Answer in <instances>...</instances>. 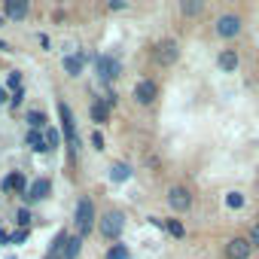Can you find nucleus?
<instances>
[{"mask_svg":"<svg viewBox=\"0 0 259 259\" xmlns=\"http://www.w3.org/2000/svg\"><path fill=\"white\" fill-rule=\"evenodd\" d=\"M244 25H247V19L238 13V10H226V13H220L217 19H213V37L217 40H238L241 34H244Z\"/></svg>","mask_w":259,"mask_h":259,"instance_id":"f257e3e1","label":"nucleus"},{"mask_svg":"<svg viewBox=\"0 0 259 259\" xmlns=\"http://www.w3.org/2000/svg\"><path fill=\"white\" fill-rule=\"evenodd\" d=\"M180 55H183V49L174 37H162L159 43H153V61L159 67H174L180 61Z\"/></svg>","mask_w":259,"mask_h":259,"instance_id":"f03ea898","label":"nucleus"},{"mask_svg":"<svg viewBox=\"0 0 259 259\" xmlns=\"http://www.w3.org/2000/svg\"><path fill=\"white\" fill-rule=\"evenodd\" d=\"M165 201H168V207H171L174 213H189L192 204H195V195H192V189H189L186 183H174V186L168 189Z\"/></svg>","mask_w":259,"mask_h":259,"instance_id":"7ed1b4c3","label":"nucleus"},{"mask_svg":"<svg viewBox=\"0 0 259 259\" xmlns=\"http://www.w3.org/2000/svg\"><path fill=\"white\" fill-rule=\"evenodd\" d=\"M122 229H125V213H122V210H107V213L98 220V232H101L107 241H119Z\"/></svg>","mask_w":259,"mask_h":259,"instance_id":"20e7f679","label":"nucleus"},{"mask_svg":"<svg viewBox=\"0 0 259 259\" xmlns=\"http://www.w3.org/2000/svg\"><path fill=\"white\" fill-rule=\"evenodd\" d=\"M58 116H61V128H64V138H67V150H70V156H76L79 153V135H76L73 113H70V107L64 101L58 104Z\"/></svg>","mask_w":259,"mask_h":259,"instance_id":"39448f33","label":"nucleus"},{"mask_svg":"<svg viewBox=\"0 0 259 259\" xmlns=\"http://www.w3.org/2000/svg\"><path fill=\"white\" fill-rule=\"evenodd\" d=\"M253 247L247 241V235H232L226 244H223V259H253Z\"/></svg>","mask_w":259,"mask_h":259,"instance_id":"423d86ee","label":"nucleus"},{"mask_svg":"<svg viewBox=\"0 0 259 259\" xmlns=\"http://www.w3.org/2000/svg\"><path fill=\"white\" fill-rule=\"evenodd\" d=\"M76 229H79V235L85 238L92 229H95V204H92V198L89 195H82L79 201H76Z\"/></svg>","mask_w":259,"mask_h":259,"instance_id":"0eeeda50","label":"nucleus"},{"mask_svg":"<svg viewBox=\"0 0 259 259\" xmlns=\"http://www.w3.org/2000/svg\"><path fill=\"white\" fill-rule=\"evenodd\" d=\"M132 95H135V104H141V107H153L156 98H159V82H156V79H138Z\"/></svg>","mask_w":259,"mask_h":259,"instance_id":"6e6552de","label":"nucleus"},{"mask_svg":"<svg viewBox=\"0 0 259 259\" xmlns=\"http://www.w3.org/2000/svg\"><path fill=\"white\" fill-rule=\"evenodd\" d=\"M217 67H220L223 73H235V70L241 67V55H238V49H235V46L220 49V52H217Z\"/></svg>","mask_w":259,"mask_h":259,"instance_id":"1a4fd4ad","label":"nucleus"},{"mask_svg":"<svg viewBox=\"0 0 259 259\" xmlns=\"http://www.w3.org/2000/svg\"><path fill=\"white\" fill-rule=\"evenodd\" d=\"M98 76H101L104 82L116 79V76H119V61L110 58V55H101V58H98Z\"/></svg>","mask_w":259,"mask_h":259,"instance_id":"9d476101","label":"nucleus"},{"mask_svg":"<svg viewBox=\"0 0 259 259\" xmlns=\"http://www.w3.org/2000/svg\"><path fill=\"white\" fill-rule=\"evenodd\" d=\"M49 192H52V183L46 180V177H40V180H34L31 183V189H28V201H40V198H49Z\"/></svg>","mask_w":259,"mask_h":259,"instance_id":"9b49d317","label":"nucleus"},{"mask_svg":"<svg viewBox=\"0 0 259 259\" xmlns=\"http://www.w3.org/2000/svg\"><path fill=\"white\" fill-rule=\"evenodd\" d=\"M89 113H92V119H95L98 125H107V122H110V107L104 104V98H95L92 107H89Z\"/></svg>","mask_w":259,"mask_h":259,"instance_id":"f8f14e48","label":"nucleus"},{"mask_svg":"<svg viewBox=\"0 0 259 259\" xmlns=\"http://www.w3.org/2000/svg\"><path fill=\"white\" fill-rule=\"evenodd\" d=\"M132 165H128V162H113L110 165V180L113 183H125V180H132Z\"/></svg>","mask_w":259,"mask_h":259,"instance_id":"ddd939ff","label":"nucleus"},{"mask_svg":"<svg viewBox=\"0 0 259 259\" xmlns=\"http://www.w3.org/2000/svg\"><path fill=\"white\" fill-rule=\"evenodd\" d=\"M85 58H89L85 52H73V55H67V58H64V70H67L70 76H79V73H82V64H85Z\"/></svg>","mask_w":259,"mask_h":259,"instance_id":"4468645a","label":"nucleus"},{"mask_svg":"<svg viewBox=\"0 0 259 259\" xmlns=\"http://www.w3.org/2000/svg\"><path fill=\"white\" fill-rule=\"evenodd\" d=\"M4 10H7L10 19H25L28 16V4H25V0H7Z\"/></svg>","mask_w":259,"mask_h":259,"instance_id":"2eb2a0df","label":"nucleus"},{"mask_svg":"<svg viewBox=\"0 0 259 259\" xmlns=\"http://www.w3.org/2000/svg\"><path fill=\"white\" fill-rule=\"evenodd\" d=\"M28 147H31L34 153H49V141H46L43 132H31V135H28Z\"/></svg>","mask_w":259,"mask_h":259,"instance_id":"dca6fc26","label":"nucleus"},{"mask_svg":"<svg viewBox=\"0 0 259 259\" xmlns=\"http://www.w3.org/2000/svg\"><path fill=\"white\" fill-rule=\"evenodd\" d=\"M180 13L189 16V19H195V16L204 13V4H201V0H183V4H180Z\"/></svg>","mask_w":259,"mask_h":259,"instance_id":"f3484780","label":"nucleus"},{"mask_svg":"<svg viewBox=\"0 0 259 259\" xmlns=\"http://www.w3.org/2000/svg\"><path fill=\"white\" fill-rule=\"evenodd\" d=\"M28 125H31V132H43L46 128V113L43 110H31L28 113Z\"/></svg>","mask_w":259,"mask_h":259,"instance_id":"a211bd4d","label":"nucleus"},{"mask_svg":"<svg viewBox=\"0 0 259 259\" xmlns=\"http://www.w3.org/2000/svg\"><path fill=\"white\" fill-rule=\"evenodd\" d=\"M165 232H168V235H174V238H186V226H183L180 220H174V217H168V220H165Z\"/></svg>","mask_w":259,"mask_h":259,"instance_id":"6ab92c4d","label":"nucleus"},{"mask_svg":"<svg viewBox=\"0 0 259 259\" xmlns=\"http://www.w3.org/2000/svg\"><path fill=\"white\" fill-rule=\"evenodd\" d=\"M79 250H82V235H76V238H70V241H67V247H64V256H61V259H76V256H79Z\"/></svg>","mask_w":259,"mask_h":259,"instance_id":"aec40b11","label":"nucleus"},{"mask_svg":"<svg viewBox=\"0 0 259 259\" xmlns=\"http://www.w3.org/2000/svg\"><path fill=\"white\" fill-rule=\"evenodd\" d=\"M25 186H28V183H25V177H22L19 171H16V174H10V177L4 180V189H16V192H25Z\"/></svg>","mask_w":259,"mask_h":259,"instance_id":"412c9836","label":"nucleus"},{"mask_svg":"<svg viewBox=\"0 0 259 259\" xmlns=\"http://www.w3.org/2000/svg\"><path fill=\"white\" fill-rule=\"evenodd\" d=\"M107 259H132V250H128L125 244H119V241H116V244L107 250Z\"/></svg>","mask_w":259,"mask_h":259,"instance_id":"4be33fe9","label":"nucleus"},{"mask_svg":"<svg viewBox=\"0 0 259 259\" xmlns=\"http://www.w3.org/2000/svg\"><path fill=\"white\" fill-rule=\"evenodd\" d=\"M226 204H229L232 210H241V207L247 204V198H244V192H238V189H232V192L226 195Z\"/></svg>","mask_w":259,"mask_h":259,"instance_id":"5701e85b","label":"nucleus"},{"mask_svg":"<svg viewBox=\"0 0 259 259\" xmlns=\"http://www.w3.org/2000/svg\"><path fill=\"white\" fill-rule=\"evenodd\" d=\"M247 241H250V247H253V250H259V220L247 229Z\"/></svg>","mask_w":259,"mask_h":259,"instance_id":"b1692460","label":"nucleus"},{"mask_svg":"<svg viewBox=\"0 0 259 259\" xmlns=\"http://www.w3.org/2000/svg\"><path fill=\"white\" fill-rule=\"evenodd\" d=\"M7 85L19 92V89H22V73H19V70H10V73H7Z\"/></svg>","mask_w":259,"mask_h":259,"instance_id":"393cba45","label":"nucleus"},{"mask_svg":"<svg viewBox=\"0 0 259 259\" xmlns=\"http://www.w3.org/2000/svg\"><path fill=\"white\" fill-rule=\"evenodd\" d=\"M16 223H19L22 229L31 226V213H28V207H19V210H16Z\"/></svg>","mask_w":259,"mask_h":259,"instance_id":"a878e982","label":"nucleus"},{"mask_svg":"<svg viewBox=\"0 0 259 259\" xmlns=\"http://www.w3.org/2000/svg\"><path fill=\"white\" fill-rule=\"evenodd\" d=\"M43 135H46V141H49V150H55V147L61 144V138H58V132H55V128H46Z\"/></svg>","mask_w":259,"mask_h":259,"instance_id":"bb28decb","label":"nucleus"},{"mask_svg":"<svg viewBox=\"0 0 259 259\" xmlns=\"http://www.w3.org/2000/svg\"><path fill=\"white\" fill-rule=\"evenodd\" d=\"M92 147H95L98 153L104 150V135H101V132H95V135H92Z\"/></svg>","mask_w":259,"mask_h":259,"instance_id":"cd10ccee","label":"nucleus"},{"mask_svg":"<svg viewBox=\"0 0 259 259\" xmlns=\"http://www.w3.org/2000/svg\"><path fill=\"white\" fill-rule=\"evenodd\" d=\"M107 10H110V13H122V10H128V4H122V0H110Z\"/></svg>","mask_w":259,"mask_h":259,"instance_id":"c85d7f7f","label":"nucleus"},{"mask_svg":"<svg viewBox=\"0 0 259 259\" xmlns=\"http://www.w3.org/2000/svg\"><path fill=\"white\" fill-rule=\"evenodd\" d=\"M22 101H25V92H22V89H19V92H16V95H13V98H10V104H13V107H19V104H22Z\"/></svg>","mask_w":259,"mask_h":259,"instance_id":"c756f323","label":"nucleus"},{"mask_svg":"<svg viewBox=\"0 0 259 259\" xmlns=\"http://www.w3.org/2000/svg\"><path fill=\"white\" fill-rule=\"evenodd\" d=\"M25 238H28V229H19V232H16V235H13V244H22V241H25Z\"/></svg>","mask_w":259,"mask_h":259,"instance_id":"7c9ffc66","label":"nucleus"},{"mask_svg":"<svg viewBox=\"0 0 259 259\" xmlns=\"http://www.w3.org/2000/svg\"><path fill=\"white\" fill-rule=\"evenodd\" d=\"M0 104H7V92L4 89H0Z\"/></svg>","mask_w":259,"mask_h":259,"instance_id":"2f4dec72","label":"nucleus"},{"mask_svg":"<svg viewBox=\"0 0 259 259\" xmlns=\"http://www.w3.org/2000/svg\"><path fill=\"white\" fill-rule=\"evenodd\" d=\"M46 259H61V256H46Z\"/></svg>","mask_w":259,"mask_h":259,"instance_id":"473e14b6","label":"nucleus"},{"mask_svg":"<svg viewBox=\"0 0 259 259\" xmlns=\"http://www.w3.org/2000/svg\"><path fill=\"white\" fill-rule=\"evenodd\" d=\"M0 25H4V19H0Z\"/></svg>","mask_w":259,"mask_h":259,"instance_id":"72a5a7b5","label":"nucleus"}]
</instances>
